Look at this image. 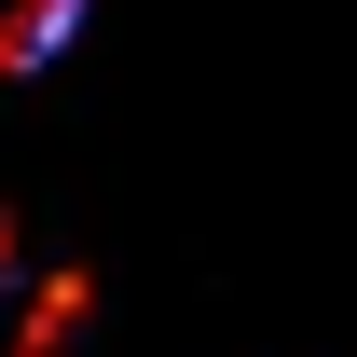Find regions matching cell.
I'll use <instances>...</instances> for the list:
<instances>
[{
  "mask_svg": "<svg viewBox=\"0 0 357 357\" xmlns=\"http://www.w3.org/2000/svg\"><path fill=\"white\" fill-rule=\"evenodd\" d=\"M69 28H83V0H0V69H42V55H69Z\"/></svg>",
  "mask_w": 357,
  "mask_h": 357,
  "instance_id": "6da1fadb",
  "label": "cell"
}]
</instances>
